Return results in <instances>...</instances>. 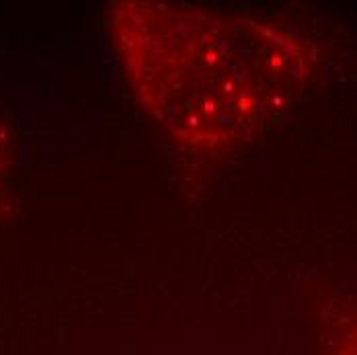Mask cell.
<instances>
[{"label":"cell","mask_w":357,"mask_h":355,"mask_svg":"<svg viewBox=\"0 0 357 355\" xmlns=\"http://www.w3.org/2000/svg\"><path fill=\"white\" fill-rule=\"evenodd\" d=\"M113 29L134 93L178 142L230 150L271 123L302 78L291 37L169 2H119Z\"/></svg>","instance_id":"6da1fadb"},{"label":"cell","mask_w":357,"mask_h":355,"mask_svg":"<svg viewBox=\"0 0 357 355\" xmlns=\"http://www.w3.org/2000/svg\"><path fill=\"white\" fill-rule=\"evenodd\" d=\"M326 355H357V315L343 320L331 333Z\"/></svg>","instance_id":"7a4b0ae2"},{"label":"cell","mask_w":357,"mask_h":355,"mask_svg":"<svg viewBox=\"0 0 357 355\" xmlns=\"http://www.w3.org/2000/svg\"><path fill=\"white\" fill-rule=\"evenodd\" d=\"M2 169H4V138L0 134V177H2Z\"/></svg>","instance_id":"3957f363"}]
</instances>
